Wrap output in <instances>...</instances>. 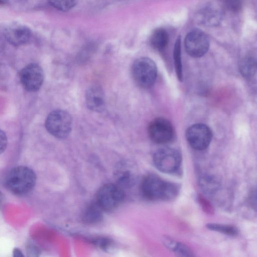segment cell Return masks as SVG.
<instances>
[{"mask_svg": "<svg viewBox=\"0 0 257 257\" xmlns=\"http://www.w3.org/2000/svg\"><path fill=\"white\" fill-rule=\"evenodd\" d=\"M141 190L143 195L148 199L167 201L174 199L177 195L179 187L156 175L150 174L142 181Z\"/></svg>", "mask_w": 257, "mask_h": 257, "instance_id": "obj_1", "label": "cell"}, {"mask_svg": "<svg viewBox=\"0 0 257 257\" xmlns=\"http://www.w3.org/2000/svg\"><path fill=\"white\" fill-rule=\"evenodd\" d=\"M36 177L34 172L26 166L13 168L5 179V185L12 193L24 195L29 193L34 187Z\"/></svg>", "mask_w": 257, "mask_h": 257, "instance_id": "obj_2", "label": "cell"}, {"mask_svg": "<svg viewBox=\"0 0 257 257\" xmlns=\"http://www.w3.org/2000/svg\"><path fill=\"white\" fill-rule=\"evenodd\" d=\"M157 67L155 62L148 57L137 59L132 67V74L136 83L144 88L152 86L157 78Z\"/></svg>", "mask_w": 257, "mask_h": 257, "instance_id": "obj_3", "label": "cell"}, {"mask_svg": "<svg viewBox=\"0 0 257 257\" xmlns=\"http://www.w3.org/2000/svg\"><path fill=\"white\" fill-rule=\"evenodd\" d=\"M72 124V117L67 111L56 109L48 115L45 125L51 135L58 139H64L70 133Z\"/></svg>", "mask_w": 257, "mask_h": 257, "instance_id": "obj_4", "label": "cell"}, {"mask_svg": "<svg viewBox=\"0 0 257 257\" xmlns=\"http://www.w3.org/2000/svg\"><path fill=\"white\" fill-rule=\"evenodd\" d=\"M153 161L156 167L167 174L177 172L182 163L181 153L176 149L164 147L158 149L154 154Z\"/></svg>", "mask_w": 257, "mask_h": 257, "instance_id": "obj_5", "label": "cell"}, {"mask_svg": "<svg viewBox=\"0 0 257 257\" xmlns=\"http://www.w3.org/2000/svg\"><path fill=\"white\" fill-rule=\"evenodd\" d=\"M124 194L121 187L113 183L102 186L96 193V202L103 211L116 208L123 201Z\"/></svg>", "mask_w": 257, "mask_h": 257, "instance_id": "obj_6", "label": "cell"}, {"mask_svg": "<svg viewBox=\"0 0 257 257\" xmlns=\"http://www.w3.org/2000/svg\"><path fill=\"white\" fill-rule=\"evenodd\" d=\"M150 139L158 144H165L172 141L174 130L172 123L163 117H157L152 120L148 127Z\"/></svg>", "mask_w": 257, "mask_h": 257, "instance_id": "obj_7", "label": "cell"}, {"mask_svg": "<svg viewBox=\"0 0 257 257\" xmlns=\"http://www.w3.org/2000/svg\"><path fill=\"white\" fill-rule=\"evenodd\" d=\"M184 46L190 56L199 58L203 56L209 48V40L207 35L199 29H194L186 36Z\"/></svg>", "mask_w": 257, "mask_h": 257, "instance_id": "obj_8", "label": "cell"}, {"mask_svg": "<svg viewBox=\"0 0 257 257\" xmlns=\"http://www.w3.org/2000/svg\"><path fill=\"white\" fill-rule=\"evenodd\" d=\"M212 137L210 128L203 123H196L189 127L186 132V138L190 146L201 151L207 148Z\"/></svg>", "mask_w": 257, "mask_h": 257, "instance_id": "obj_9", "label": "cell"}, {"mask_svg": "<svg viewBox=\"0 0 257 257\" xmlns=\"http://www.w3.org/2000/svg\"><path fill=\"white\" fill-rule=\"evenodd\" d=\"M20 78L23 86L27 91H37L40 88L43 82V69L38 64H29L22 69Z\"/></svg>", "mask_w": 257, "mask_h": 257, "instance_id": "obj_10", "label": "cell"}, {"mask_svg": "<svg viewBox=\"0 0 257 257\" xmlns=\"http://www.w3.org/2000/svg\"><path fill=\"white\" fill-rule=\"evenodd\" d=\"M31 35V31L29 28L17 23L8 25L4 31L6 39L14 46H20L26 43L29 40Z\"/></svg>", "mask_w": 257, "mask_h": 257, "instance_id": "obj_11", "label": "cell"}, {"mask_svg": "<svg viewBox=\"0 0 257 257\" xmlns=\"http://www.w3.org/2000/svg\"><path fill=\"white\" fill-rule=\"evenodd\" d=\"M85 101L88 108L92 111L100 112L105 106V99L102 88L98 85L89 87L85 93Z\"/></svg>", "mask_w": 257, "mask_h": 257, "instance_id": "obj_12", "label": "cell"}, {"mask_svg": "<svg viewBox=\"0 0 257 257\" xmlns=\"http://www.w3.org/2000/svg\"><path fill=\"white\" fill-rule=\"evenodd\" d=\"M117 184L122 188H129L134 185L137 180L135 168L129 164H120L115 172Z\"/></svg>", "mask_w": 257, "mask_h": 257, "instance_id": "obj_13", "label": "cell"}, {"mask_svg": "<svg viewBox=\"0 0 257 257\" xmlns=\"http://www.w3.org/2000/svg\"><path fill=\"white\" fill-rule=\"evenodd\" d=\"M239 70L244 77H252L257 72V56L248 55L244 57L239 62Z\"/></svg>", "mask_w": 257, "mask_h": 257, "instance_id": "obj_14", "label": "cell"}, {"mask_svg": "<svg viewBox=\"0 0 257 257\" xmlns=\"http://www.w3.org/2000/svg\"><path fill=\"white\" fill-rule=\"evenodd\" d=\"M103 211L96 201L92 203L86 207L83 213V221L88 224L99 222L102 218Z\"/></svg>", "mask_w": 257, "mask_h": 257, "instance_id": "obj_15", "label": "cell"}, {"mask_svg": "<svg viewBox=\"0 0 257 257\" xmlns=\"http://www.w3.org/2000/svg\"><path fill=\"white\" fill-rule=\"evenodd\" d=\"M168 40V35L166 30L162 28H158L152 33L150 43L152 47L155 49L162 51L166 47Z\"/></svg>", "mask_w": 257, "mask_h": 257, "instance_id": "obj_16", "label": "cell"}, {"mask_svg": "<svg viewBox=\"0 0 257 257\" xmlns=\"http://www.w3.org/2000/svg\"><path fill=\"white\" fill-rule=\"evenodd\" d=\"M163 242L167 247L178 255L183 256H192L194 255L191 250L183 243L168 237H165L163 239Z\"/></svg>", "mask_w": 257, "mask_h": 257, "instance_id": "obj_17", "label": "cell"}, {"mask_svg": "<svg viewBox=\"0 0 257 257\" xmlns=\"http://www.w3.org/2000/svg\"><path fill=\"white\" fill-rule=\"evenodd\" d=\"M173 59L177 77L180 81L183 80V68L181 58V39H177L173 50Z\"/></svg>", "mask_w": 257, "mask_h": 257, "instance_id": "obj_18", "label": "cell"}, {"mask_svg": "<svg viewBox=\"0 0 257 257\" xmlns=\"http://www.w3.org/2000/svg\"><path fill=\"white\" fill-rule=\"evenodd\" d=\"M221 12L215 8L209 7L205 8L201 13L202 22L206 25H214L221 19Z\"/></svg>", "mask_w": 257, "mask_h": 257, "instance_id": "obj_19", "label": "cell"}, {"mask_svg": "<svg viewBox=\"0 0 257 257\" xmlns=\"http://www.w3.org/2000/svg\"><path fill=\"white\" fill-rule=\"evenodd\" d=\"M206 226L210 230L228 235L234 236L238 233L237 229L235 227L231 225L218 223H208Z\"/></svg>", "mask_w": 257, "mask_h": 257, "instance_id": "obj_20", "label": "cell"}, {"mask_svg": "<svg viewBox=\"0 0 257 257\" xmlns=\"http://www.w3.org/2000/svg\"><path fill=\"white\" fill-rule=\"evenodd\" d=\"M48 2L55 9L60 11L66 12L76 5L77 0H48Z\"/></svg>", "mask_w": 257, "mask_h": 257, "instance_id": "obj_21", "label": "cell"}, {"mask_svg": "<svg viewBox=\"0 0 257 257\" xmlns=\"http://www.w3.org/2000/svg\"><path fill=\"white\" fill-rule=\"evenodd\" d=\"M243 0H224L225 7L232 12H238L242 8Z\"/></svg>", "mask_w": 257, "mask_h": 257, "instance_id": "obj_22", "label": "cell"}, {"mask_svg": "<svg viewBox=\"0 0 257 257\" xmlns=\"http://www.w3.org/2000/svg\"><path fill=\"white\" fill-rule=\"evenodd\" d=\"M7 137L4 132L0 131V146L1 153H2L5 150L7 146Z\"/></svg>", "mask_w": 257, "mask_h": 257, "instance_id": "obj_23", "label": "cell"}, {"mask_svg": "<svg viewBox=\"0 0 257 257\" xmlns=\"http://www.w3.org/2000/svg\"><path fill=\"white\" fill-rule=\"evenodd\" d=\"M250 203L254 209L257 211V190L251 193L250 196Z\"/></svg>", "mask_w": 257, "mask_h": 257, "instance_id": "obj_24", "label": "cell"}, {"mask_svg": "<svg viewBox=\"0 0 257 257\" xmlns=\"http://www.w3.org/2000/svg\"><path fill=\"white\" fill-rule=\"evenodd\" d=\"M199 201H200L203 208L205 209L207 212H212V208L211 205H210L209 203L207 202L205 199L200 198Z\"/></svg>", "mask_w": 257, "mask_h": 257, "instance_id": "obj_25", "label": "cell"}]
</instances>
